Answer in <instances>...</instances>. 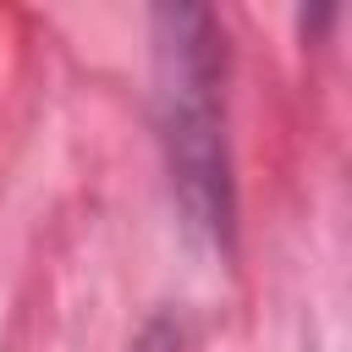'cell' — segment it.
I'll return each mask as SVG.
<instances>
[{
	"instance_id": "obj_1",
	"label": "cell",
	"mask_w": 352,
	"mask_h": 352,
	"mask_svg": "<svg viewBox=\"0 0 352 352\" xmlns=\"http://www.w3.org/2000/svg\"><path fill=\"white\" fill-rule=\"evenodd\" d=\"M220 22L204 6L154 11V121L170 170V192L187 226L226 253L231 242V154L220 104Z\"/></svg>"
},
{
	"instance_id": "obj_2",
	"label": "cell",
	"mask_w": 352,
	"mask_h": 352,
	"mask_svg": "<svg viewBox=\"0 0 352 352\" xmlns=\"http://www.w3.org/2000/svg\"><path fill=\"white\" fill-rule=\"evenodd\" d=\"M132 352H176V330H170L165 319H154V324L132 341Z\"/></svg>"
}]
</instances>
